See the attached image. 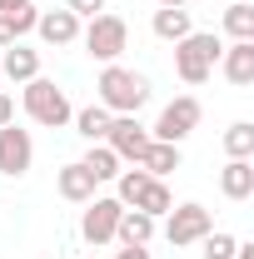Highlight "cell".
Returning a JSON list of instances; mask_svg holds the SVG:
<instances>
[{
  "mask_svg": "<svg viewBox=\"0 0 254 259\" xmlns=\"http://www.w3.org/2000/svg\"><path fill=\"white\" fill-rule=\"evenodd\" d=\"M234 244H239L234 234H224V229H209V234L199 239V254H204V259H234Z\"/></svg>",
  "mask_w": 254,
  "mask_h": 259,
  "instance_id": "603a6c76",
  "label": "cell"
},
{
  "mask_svg": "<svg viewBox=\"0 0 254 259\" xmlns=\"http://www.w3.org/2000/svg\"><path fill=\"white\" fill-rule=\"evenodd\" d=\"M220 75L229 80V85H254V40H229L220 55Z\"/></svg>",
  "mask_w": 254,
  "mask_h": 259,
  "instance_id": "8fae6325",
  "label": "cell"
},
{
  "mask_svg": "<svg viewBox=\"0 0 254 259\" xmlns=\"http://www.w3.org/2000/svg\"><path fill=\"white\" fill-rule=\"evenodd\" d=\"M155 234H159V220L140 214V209H125V214H120V229H115L120 244H150Z\"/></svg>",
  "mask_w": 254,
  "mask_h": 259,
  "instance_id": "d6986e66",
  "label": "cell"
},
{
  "mask_svg": "<svg viewBox=\"0 0 254 259\" xmlns=\"http://www.w3.org/2000/svg\"><path fill=\"white\" fill-rule=\"evenodd\" d=\"M199 115H204V105H199L194 95L170 100V105L159 110V120L150 125V140H159V145H185L194 130H199Z\"/></svg>",
  "mask_w": 254,
  "mask_h": 259,
  "instance_id": "5b68a950",
  "label": "cell"
},
{
  "mask_svg": "<svg viewBox=\"0 0 254 259\" xmlns=\"http://www.w3.org/2000/svg\"><path fill=\"white\" fill-rule=\"evenodd\" d=\"M130 209H140V214H150V220H164V214L175 209V194H170L164 180H145V190L135 194V204H130Z\"/></svg>",
  "mask_w": 254,
  "mask_h": 259,
  "instance_id": "e0dca14e",
  "label": "cell"
},
{
  "mask_svg": "<svg viewBox=\"0 0 254 259\" xmlns=\"http://www.w3.org/2000/svg\"><path fill=\"white\" fill-rule=\"evenodd\" d=\"M220 25H224L229 40H254V5L249 0H229L224 15H220Z\"/></svg>",
  "mask_w": 254,
  "mask_h": 259,
  "instance_id": "ffe728a7",
  "label": "cell"
},
{
  "mask_svg": "<svg viewBox=\"0 0 254 259\" xmlns=\"http://www.w3.org/2000/svg\"><path fill=\"white\" fill-rule=\"evenodd\" d=\"M220 55H224V40L215 30H190L185 40H175V75L185 85H204L220 70Z\"/></svg>",
  "mask_w": 254,
  "mask_h": 259,
  "instance_id": "6da1fadb",
  "label": "cell"
},
{
  "mask_svg": "<svg viewBox=\"0 0 254 259\" xmlns=\"http://www.w3.org/2000/svg\"><path fill=\"white\" fill-rule=\"evenodd\" d=\"M80 45L90 50V60L120 65V55L130 50V25H125V15H110V10L90 15V20L80 25Z\"/></svg>",
  "mask_w": 254,
  "mask_h": 259,
  "instance_id": "277c9868",
  "label": "cell"
},
{
  "mask_svg": "<svg viewBox=\"0 0 254 259\" xmlns=\"http://www.w3.org/2000/svg\"><path fill=\"white\" fill-rule=\"evenodd\" d=\"M215 5H229V0H215Z\"/></svg>",
  "mask_w": 254,
  "mask_h": 259,
  "instance_id": "4dcf8cb0",
  "label": "cell"
},
{
  "mask_svg": "<svg viewBox=\"0 0 254 259\" xmlns=\"http://www.w3.org/2000/svg\"><path fill=\"white\" fill-rule=\"evenodd\" d=\"M80 25H85V20H75L70 10H40V20H35V35H40L45 45L65 50V45H75V40H80Z\"/></svg>",
  "mask_w": 254,
  "mask_h": 259,
  "instance_id": "30bf717a",
  "label": "cell"
},
{
  "mask_svg": "<svg viewBox=\"0 0 254 259\" xmlns=\"http://www.w3.org/2000/svg\"><path fill=\"white\" fill-rule=\"evenodd\" d=\"M100 90V105L110 110V115H140L145 110V100H150V80L140 75V70H125V65H105L95 80Z\"/></svg>",
  "mask_w": 254,
  "mask_h": 259,
  "instance_id": "7a4b0ae2",
  "label": "cell"
},
{
  "mask_svg": "<svg viewBox=\"0 0 254 259\" xmlns=\"http://www.w3.org/2000/svg\"><path fill=\"white\" fill-rule=\"evenodd\" d=\"M140 169H145L150 180L175 175V169H180V145H159V140H150V150L140 155Z\"/></svg>",
  "mask_w": 254,
  "mask_h": 259,
  "instance_id": "ac0fdd59",
  "label": "cell"
},
{
  "mask_svg": "<svg viewBox=\"0 0 254 259\" xmlns=\"http://www.w3.org/2000/svg\"><path fill=\"white\" fill-rule=\"evenodd\" d=\"M215 229V214L204 209V204H175L170 214H164V239L175 244V249H190V244H199L204 234Z\"/></svg>",
  "mask_w": 254,
  "mask_h": 259,
  "instance_id": "52a82bcc",
  "label": "cell"
},
{
  "mask_svg": "<svg viewBox=\"0 0 254 259\" xmlns=\"http://www.w3.org/2000/svg\"><path fill=\"white\" fill-rule=\"evenodd\" d=\"M159 5H190V0H159Z\"/></svg>",
  "mask_w": 254,
  "mask_h": 259,
  "instance_id": "f546056e",
  "label": "cell"
},
{
  "mask_svg": "<svg viewBox=\"0 0 254 259\" xmlns=\"http://www.w3.org/2000/svg\"><path fill=\"white\" fill-rule=\"evenodd\" d=\"M80 259H95V254H80Z\"/></svg>",
  "mask_w": 254,
  "mask_h": 259,
  "instance_id": "1f68e13d",
  "label": "cell"
},
{
  "mask_svg": "<svg viewBox=\"0 0 254 259\" xmlns=\"http://www.w3.org/2000/svg\"><path fill=\"white\" fill-rule=\"evenodd\" d=\"M120 214H125V204L115 199V194H95L90 204H85V214H80V239L85 244H115V229H120Z\"/></svg>",
  "mask_w": 254,
  "mask_h": 259,
  "instance_id": "8992f818",
  "label": "cell"
},
{
  "mask_svg": "<svg viewBox=\"0 0 254 259\" xmlns=\"http://www.w3.org/2000/svg\"><path fill=\"white\" fill-rule=\"evenodd\" d=\"M55 190H60V199H70V204H90L95 199V180H90V169L80 160H70L55 169Z\"/></svg>",
  "mask_w": 254,
  "mask_h": 259,
  "instance_id": "7c38bea8",
  "label": "cell"
},
{
  "mask_svg": "<svg viewBox=\"0 0 254 259\" xmlns=\"http://www.w3.org/2000/svg\"><path fill=\"white\" fill-rule=\"evenodd\" d=\"M15 5H25V0H0V15H10Z\"/></svg>",
  "mask_w": 254,
  "mask_h": 259,
  "instance_id": "f1b7e54d",
  "label": "cell"
},
{
  "mask_svg": "<svg viewBox=\"0 0 254 259\" xmlns=\"http://www.w3.org/2000/svg\"><path fill=\"white\" fill-rule=\"evenodd\" d=\"M224 155L229 160H254V125L249 120H234L224 130Z\"/></svg>",
  "mask_w": 254,
  "mask_h": 259,
  "instance_id": "7402d4cb",
  "label": "cell"
},
{
  "mask_svg": "<svg viewBox=\"0 0 254 259\" xmlns=\"http://www.w3.org/2000/svg\"><path fill=\"white\" fill-rule=\"evenodd\" d=\"M105 5H110V0H65V10H70L75 20H90V15H100V10H105Z\"/></svg>",
  "mask_w": 254,
  "mask_h": 259,
  "instance_id": "d4e9b609",
  "label": "cell"
},
{
  "mask_svg": "<svg viewBox=\"0 0 254 259\" xmlns=\"http://www.w3.org/2000/svg\"><path fill=\"white\" fill-rule=\"evenodd\" d=\"M150 30H155L164 45H175V40H185V35L194 30V20H190L185 5H159L155 15H150Z\"/></svg>",
  "mask_w": 254,
  "mask_h": 259,
  "instance_id": "9a60e30c",
  "label": "cell"
},
{
  "mask_svg": "<svg viewBox=\"0 0 254 259\" xmlns=\"http://www.w3.org/2000/svg\"><path fill=\"white\" fill-rule=\"evenodd\" d=\"M80 164L90 169V180H95V185H105V180H115V175H120V155H115L110 145H90Z\"/></svg>",
  "mask_w": 254,
  "mask_h": 259,
  "instance_id": "44dd1931",
  "label": "cell"
},
{
  "mask_svg": "<svg viewBox=\"0 0 254 259\" xmlns=\"http://www.w3.org/2000/svg\"><path fill=\"white\" fill-rule=\"evenodd\" d=\"M40 75V50H30V45H5V55H0V80H15V85H25V80H35Z\"/></svg>",
  "mask_w": 254,
  "mask_h": 259,
  "instance_id": "4fadbf2b",
  "label": "cell"
},
{
  "mask_svg": "<svg viewBox=\"0 0 254 259\" xmlns=\"http://www.w3.org/2000/svg\"><path fill=\"white\" fill-rule=\"evenodd\" d=\"M5 45H15V30H10V20L0 15V50H5Z\"/></svg>",
  "mask_w": 254,
  "mask_h": 259,
  "instance_id": "83f0119b",
  "label": "cell"
},
{
  "mask_svg": "<svg viewBox=\"0 0 254 259\" xmlns=\"http://www.w3.org/2000/svg\"><path fill=\"white\" fill-rule=\"evenodd\" d=\"M20 110L30 115L35 125H45V130H65V125H70V115H75L70 95H65L55 80H45V75H35V80L20 85Z\"/></svg>",
  "mask_w": 254,
  "mask_h": 259,
  "instance_id": "3957f363",
  "label": "cell"
},
{
  "mask_svg": "<svg viewBox=\"0 0 254 259\" xmlns=\"http://www.w3.org/2000/svg\"><path fill=\"white\" fill-rule=\"evenodd\" d=\"M15 120V100H10V90H0V125H10Z\"/></svg>",
  "mask_w": 254,
  "mask_h": 259,
  "instance_id": "4316f807",
  "label": "cell"
},
{
  "mask_svg": "<svg viewBox=\"0 0 254 259\" xmlns=\"http://www.w3.org/2000/svg\"><path fill=\"white\" fill-rule=\"evenodd\" d=\"M220 194L224 199H234V204H244L254 194V160H229L220 169Z\"/></svg>",
  "mask_w": 254,
  "mask_h": 259,
  "instance_id": "5bb4252c",
  "label": "cell"
},
{
  "mask_svg": "<svg viewBox=\"0 0 254 259\" xmlns=\"http://www.w3.org/2000/svg\"><path fill=\"white\" fill-rule=\"evenodd\" d=\"M30 164H35L30 130H20L15 120L0 125V175H5V180H20V175H30Z\"/></svg>",
  "mask_w": 254,
  "mask_h": 259,
  "instance_id": "ba28073f",
  "label": "cell"
},
{
  "mask_svg": "<svg viewBox=\"0 0 254 259\" xmlns=\"http://www.w3.org/2000/svg\"><path fill=\"white\" fill-rule=\"evenodd\" d=\"M115 259H150V244H120Z\"/></svg>",
  "mask_w": 254,
  "mask_h": 259,
  "instance_id": "484cf974",
  "label": "cell"
},
{
  "mask_svg": "<svg viewBox=\"0 0 254 259\" xmlns=\"http://www.w3.org/2000/svg\"><path fill=\"white\" fill-rule=\"evenodd\" d=\"M110 110L105 105H85V110H75L70 115V125H75V135L85 140V145H105V135H110Z\"/></svg>",
  "mask_w": 254,
  "mask_h": 259,
  "instance_id": "2e32d148",
  "label": "cell"
},
{
  "mask_svg": "<svg viewBox=\"0 0 254 259\" xmlns=\"http://www.w3.org/2000/svg\"><path fill=\"white\" fill-rule=\"evenodd\" d=\"M5 20H10L15 40H20V35H30V30H35V20H40V5H30V0H25V5H15V10L5 15Z\"/></svg>",
  "mask_w": 254,
  "mask_h": 259,
  "instance_id": "cb8c5ba5",
  "label": "cell"
},
{
  "mask_svg": "<svg viewBox=\"0 0 254 259\" xmlns=\"http://www.w3.org/2000/svg\"><path fill=\"white\" fill-rule=\"evenodd\" d=\"M105 145L120 155V164H140V155L150 150V125H140V115H115L110 120V135H105Z\"/></svg>",
  "mask_w": 254,
  "mask_h": 259,
  "instance_id": "9c48e42d",
  "label": "cell"
}]
</instances>
